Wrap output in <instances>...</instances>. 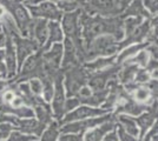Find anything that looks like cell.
<instances>
[{"mask_svg": "<svg viewBox=\"0 0 158 141\" xmlns=\"http://www.w3.org/2000/svg\"><path fill=\"white\" fill-rule=\"evenodd\" d=\"M116 132H117V136H118V141H137L135 136L130 135L126 132L122 126L117 125L116 126Z\"/></svg>", "mask_w": 158, "mask_h": 141, "instance_id": "29", "label": "cell"}, {"mask_svg": "<svg viewBox=\"0 0 158 141\" xmlns=\"http://www.w3.org/2000/svg\"><path fill=\"white\" fill-rule=\"evenodd\" d=\"M60 134V125L58 121H51L48 127L41 133L40 141H57Z\"/></svg>", "mask_w": 158, "mask_h": 141, "instance_id": "22", "label": "cell"}, {"mask_svg": "<svg viewBox=\"0 0 158 141\" xmlns=\"http://www.w3.org/2000/svg\"><path fill=\"white\" fill-rule=\"evenodd\" d=\"M53 91L52 96V114L57 120H61L64 116V104H65V88H64V71L59 69L53 76Z\"/></svg>", "mask_w": 158, "mask_h": 141, "instance_id": "5", "label": "cell"}, {"mask_svg": "<svg viewBox=\"0 0 158 141\" xmlns=\"http://www.w3.org/2000/svg\"><path fill=\"white\" fill-rule=\"evenodd\" d=\"M45 127H46V125H44V123L39 122L38 120H35L34 118H26V119H19L17 131H19V132L27 135L40 136L41 133L44 132Z\"/></svg>", "mask_w": 158, "mask_h": 141, "instance_id": "13", "label": "cell"}, {"mask_svg": "<svg viewBox=\"0 0 158 141\" xmlns=\"http://www.w3.org/2000/svg\"><path fill=\"white\" fill-rule=\"evenodd\" d=\"M156 118H157V100H155L151 105L149 106V108L143 112L142 114L138 115V118H136V123L138 128H140V138H143L146 132L151 128V126L155 125L156 122Z\"/></svg>", "mask_w": 158, "mask_h": 141, "instance_id": "10", "label": "cell"}, {"mask_svg": "<svg viewBox=\"0 0 158 141\" xmlns=\"http://www.w3.org/2000/svg\"><path fill=\"white\" fill-rule=\"evenodd\" d=\"M84 133H65L59 138L58 141H83Z\"/></svg>", "mask_w": 158, "mask_h": 141, "instance_id": "32", "label": "cell"}, {"mask_svg": "<svg viewBox=\"0 0 158 141\" xmlns=\"http://www.w3.org/2000/svg\"><path fill=\"white\" fill-rule=\"evenodd\" d=\"M8 78L7 75V68L2 61H0V80H5Z\"/></svg>", "mask_w": 158, "mask_h": 141, "instance_id": "34", "label": "cell"}, {"mask_svg": "<svg viewBox=\"0 0 158 141\" xmlns=\"http://www.w3.org/2000/svg\"><path fill=\"white\" fill-rule=\"evenodd\" d=\"M0 6L4 7V10H7L11 13L10 15L13 18L20 34H23L24 38L31 39L33 18H31L28 11L24 7V5L14 0H0Z\"/></svg>", "mask_w": 158, "mask_h": 141, "instance_id": "2", "label": "cell"}, {"mask_svg": "<svg viewBox=\"0 0 158 141\" xmlns=\"http://www.w3.org/2000/svg\"><path fill=\"white\" fill-rule=\"evenodd\" d=\"M6 44H5V61H6L7 75L8 79H12L17 71V55H15V49L12 38L6 34Z\"/></svg>", "mask_w": 158, "mask_h": 141, "instance_id": "14", "label": "cell"}, {"mask_svg": "<svg viewBox=\"0 0 158 141\" xmlns=\"http://www.w3.org/2000/svg\"><path fill=\"white\" fill-rule=\"evenodd\" d=\"M4 86H5V82H4L2 80H0V88L2 89V87H4Z\"/></svg>", "mask_w": 158, "mask_h": 141, "instance_id": "38", "label": "cell"}, {"mask_svg": "<svg viewBox=\"0 0 158 141\" xmlns=\"http://www.w3.org/2000/svg\"><path fill=\"white\" fill-rule=\"evenodd\" d=\"M4 58H5V49H1L0 48V61L4 60Z\"/></svg>", "mask_w": 158, "mask_h": 141, "instance_id": "37", "label": "cell"}, {"mask_svg": "<svg viewBox=\"0 0 158 141\" xmlns=\"http://www.w3.org/2000/svg\"><path fill=\"white\" fill-rule=\"evenodd\" d=\"M145 10H148V12L151 14L152 17H155V14H157V0H144L143 2Z\"/></svg>", "mask_w": 158, "mask_h": 141, "instance_id": "31", "label": "cell"}, {"mask_svg": "<svg viewBox=\"0 0 158 141\" xmlns=\"http://www.w3.org/2000/svg\"><path fill=\"white\" fill-rule=\"evenodd\" d=\"M28 85H30V89H31L32 94H34V95H41V93H43V82H41L40 79L32 78V79H30Z\"/></svg>", "mask_w": 158, "mask_h": 141, "instance_id": "27", "label": "cell"}, {"mask_svg": "<svg viewBox=\"0 0 158 141\" xmlns=\"http://www.w3.org/2000/svg\"><path fill=\"white\" fill-rule=\"evenodd\" d=\"M63 49L65 51V52H63L64 59H63V62L60 64L63 71L79 65L78 55H77V48H76V45H74V42H73V40L71 38H67L66 37Z\"/></svg>", "mask_w": 158, "mask_h": 141, "instance_id": "11", "label": "cell"}, {"mask_svg": "<svg viewBox=\"0 0 158 141\" xmlns=\"http://www.w3.org/2000/svg\"><path fill=\"white\" fill-rule=\"evenodd\" d=\"M102 141H118V136H117V132H116V127L112 131H110L109 133H106L104 135V138L102 139Z\"/></svg>", "mask_w": 158, "mask_h": 141, "instance_id": "33", "label": "cell"}, {"mask_svg": "<svg viewBox=\"0 0 158 141\" xmlns=\"http://www.w3.org/2000/svg\"><path fill=\"white\" fill-rule=\"evenodd\" d=\"M109 112L103 109V108H94L91 106H78L74 108L73 111L69 112L65 114V118L63 120H60V123L64 125L67 122H72V121L83 120V119H87V118H96V116H100V115L107 114Z\"/></svg>", "mask_w": 158, "mask_h": 141, "instance_id": "9", "label": "cell"}, {"mask_svg": "<svg viewBox=\"0 0 158 141\" xmlns=\"http://www.w3.org/2000/svg\"><path fill=\"white\" fill-rule=\"evenodd\" d=\"M34 115L38 118V121L44 123V125H48L52 121V109L50 107L48 104L45 105H37L34 106Z\"/></svg>", "mask_w": 158, "mask_h": 141, "instance_id": "21", "label": "cell"}, {"mask_svg": "<svg viewBox=\"0 0 158 141\" xmlns=\"http://www.w3.org/2000/svg\"><path fill=\"white\" fill-rule=\"evenodd\" d=\"M43 82V99L48 102L52 99L53 96V91H54V86H53V79L51 76H44L43 79H40Z\"/></svg>", "mask_w": 158, "mask_h": 141, "instance_id": "24", "label": "cell"}, {"mask_svg": "<svg viewBox=\"0 0 158 141\" xmlns=\"http://www.w3.org/2000/svg\"><path fill=\"white\" fill-rule=\"evenodd\" d=\"M79 26L81 28V38L84 41L85 48L90 42L104 34H110L117 41L122 40L124 37L123 18L122 17H110L106 18L103 15L87 14L80 10L79 14Z\"/></svg>", "mask_w": 158, "mask_h": 141, "instance_id": "1", "label": "cell"}, {"mask_svg": "<svg viewBox=\"0 0 158 141\" xmlns=\"http://www.w3.org/2000/svg\"><path fill=\"white\" fill-rule=\"evenodd\" d=\"M78 106H80V101H79L77 96H71L70 99H66L65 104H64V114L73 111L74 108H77Z\"/></svg>", "mask_w": 158, "mask_h": 141, "instance_id": "28", "label": "cell"}, {"mask_svg": "<svg viewBox=\"0 0 158 141\" xmlns=\"http://www.w3.org/2000/svg\"><path fill=\"white\" fill-rule=\"evenodd\" d=\"M113 119L112 114H104L100 116H96V118H87V119H83V120L72 121V122H67L64 123L63 127H60V133H85L86 131L94 128L104 123L105 121H109Z\"/></svg>", "mask_w": 158, "mask_h": 141, "instance_id": "6", "label": "cell"}, {"mask_svg": "<svg viewBox=\"0 0 158 141\" xmlns=\"http://www.w3.org/2000/svg\"><path fill=\"white\" fill-rule=\"evenodd\" d=\"M13 131H17V127L12 123H10V122L0 123V140L7 139Z\"/></svg>", "mask_w": 158, "mask_h": 141, "instance_id": "26", "label": "cell"}, {"mask_svg": "<svg viewBox=\"0 0 158 141\" xmlns=\"http://www.w3.org/2000/svg\"><path fill=\"white\" fill-rule=\"evenodd\" d=\"M123 12H124V15L122 18H127V17H142L145 19L153 18L151 14L145 10L142 0H133V2L126 7Z\"/></svg>", "mask_w": 158, "mask_h": 141, "instance_id": "19", "label": "cell"}, {"mask_svg": "<svg viewBox=\"0 0 158 141\" xmlns=\"http://www.w3.org/2000/svg\"><path fill=\"white\" fill-rule=\"evenodd\" d=\"M4 122H10V123H12V125H14L17 127L18 126V122H19V119L15 115L0 112V123H4Z\"/></svg>", "mask_w": 158, "mask_h": 141, "instance_id": "30", "label": "cell"}, {"mask_svg": "<svg viewBox=\"0 0 158 141\" xmlns=\"http://www.w3.org/2000/svg\"><path fill=\"white\" fill-rule=\"evenodd\" d=\"M80 10L87 14L98 13L112 17L122 13L119 0H81Z\"/></svg>", "mask_w": 158, "mask_h": 141, "instance_id": "4", "label": "cell"}, {"mask_svg": "<svg viewBox=\"0 0 158 141\" xmlns=\"http://www.w3.org/2000/svg\"><path fill=\"white\" fill-rule=\"evenodd\" d=\"M1 29H2V26H1V24H0V33H1Z\"/></svg>", "mask_w": 158, "mask_h": 141, "instance_id": "39", "label": "cell"}, {"mask_svg": "<svg viewBox=\"0 0 158 141\" xmlns=\"http://www.w3.org/2000/svg\"><path fill=\"white\" fill-rule=\"evenodd\" d=\"M116 123L122 126L130 135L137 138L139 135V128L136 123V120L127 114H118L114 116Z\"/></svg>", "mask_w": 158, "mask_h": 141, "instance_id": "17", "label": "cell"}, {"mask_svg": "<svg viewBox=\"0 0 158 141\" xmlns=\"http://www.w3.org/2000/svg\"><path fill=\"white\" fill-rule=\"evenodd\" d=\"M116 57H117V55L103 57V58L99 57L97 60L92 61V62H86L85 65H84V68L87 69L89 73L98 72V71H102V69H105V68L110 67V66L116 65Z\"/></svg>", "mask_w": 158, "mask_h": 141, "instance_id": "18", "label": "cell"}, {"mask_svg": "<svg viewBox=\"0 0 158 141\" xmlns=\"http://www.w3.org/2000/svg\"><path fill=\"white\" fill-rule=\"evenodd\" d=\"M12 38V41H14L13 45H15V54H17V65L18 69H20L23 62L25 61L28 55H31L32 52H37L40 49V45L34 40L30 38H23L19 34L10 35Z\"/></svg>", "mask_w": 158, "mask_h": 141, "instance_id": "7", "label": "cell"}, {"mask_svg": "<svg viewBox=\"0 0 158 141\" xmlns=\"http://www.w3.org/2000/svg\"><path fill=\"white\" fill-rule=\"evenodd\" d=\"M6 33H0V48L5 47V44H6Z\"/></svg>", "mask_w": 158, "mask_h": 141, "instance_id": "36", "label": "cell"}, {"mask_svg": "<svg viewBox=\"0 0 158 141\" xmlns=\"http://www.w3.org/2000/svg\"><path fill=\"white\" fill-rule=\"evenodd\" d=\"M132 0H119V5H120V11L123 12L124 10H125L126 7L130 5V2H131Z\"/></svg>", "mask_w": 158, "mask_h": 141, "instance_id": "35", "label": "cell"}, {"mask_svg": "<svg viewBox=\"0 0 158 141\" xmlns=\"http://www.w3.org/2000/svg\"><path fill=\"white\" fill-rule=\"evenodd\" d=\"M47 29H48L47 40L44 44V46L41 47L43 52L48 51L50 47L52 46L53 44L61 42L63 38H64V33H63V29L60 27L59 21H50V22H47Z\"/></svg>", "mask_w": 158, "mask_h": 141, "instance_id": "15", "label": "cell"}, {"mask_svg": "<svg viewBox=\"0 0 158 141\" xmlns=\"http://www.w3.org/2000/svg\"><path fill=\"white\" fill-rule=\"evenodd\" d=\"M47 34H48V29H47L46 19H37V18H33L31 39H33V37H34V40L39 44L40 47H43L44 44H45L47 40Z\"/></svg>", "mask_w": 158, "mask_h": 141, "instance_id": "16", "label": "cell"}, {"mask_svg": "<svg viewBox=\"0 0 158 141\" xmlns=\"http://www.w3.org/2000/svg\"><path fill=\"white\" fill-rule=\"evenodd\" d=\"M109 94L107 89H102V91H94L90 96L84 98V99H79L80 104H85L86 106H91V107H97L99 105H102L104 101H105L106 96Z\"/></svg>", "mask_w": 158, "mask_h": 141, "instance_id": "20", "label": "cell"}, {"mask_svg": "<svg viewBox=\"0 0 158 141\" xmlns=\"http://www.w3.org/2000/svg\"><path fill=\"white\" fill-rule=\"evenodd\" d=\"M64 79H65L64 88L66 89V95L69 98L76 96L79 89L83 86H86L89 79V72L84 67L77 65L64 71Z\"/></svg>", "mask_w": 158, "mask_h": 141, "instance_id": "3", "label": "cell"}, {"mask_svg": "<svg viewBox=\"0 0 158 141\" xmlns=\"http://www.w3.org/2000/svg\"><path fill=\"white\" fill-rule=\"evenodd\" d=\"M143 18L142 17H127L125 20H123V28H125L126 37L131 35L132 32L142 24Z\"/></svg>", "mask_w": 158, "mask_h": 141, "instance_id": "23", "label": "cell"}, {"mask_svg": "<svg viewBox=\"0 0 158 141\" xmlns=\"http://www.w3.org/2000/svg\"><path fill=\"white\" fill-rule=\"evenodd\" d=\"M116 126H117V123H116L114 116H113V119L111 120L105 121L104 123L99 125L97 127L86 131L85 135H83V141H102L104 135L112 131Z\"/></svg>", "mask_w": 158, "mask_h": 141, "instance_id": "12", "label": "cell"}, {"mask_svg": "<svg viewBox=\"0 0 158 141\" xmlns=\"http://www.w3.org/2000/svg\"><path fill=\"white\" fill-rule=\"evenodd\" d=\"M151 80V73L146 69V68H138L136 75H135V79L133 82L138 84V85H145L146 82Z\"/></svg>", "mask_w": 158, "mask_h": 141, "instance_id": "25", "label": "cell"}, {"mask_svg": "<svg viewBox=\"0 0 158 141\" xmlns=\"http://www.w3.org/2000/svg\"><path fill=\"white\" fill-rule=\"evenodd\" d=\"M27 8L32 18L37 19H50L51 21H60L63 17V11L58 8L52 1H43L38 5H27Z\"/></svg>", "mask_w": 158, "mask_h": 141, "instance_id": "8", "label": "cell"}]
</instances>
